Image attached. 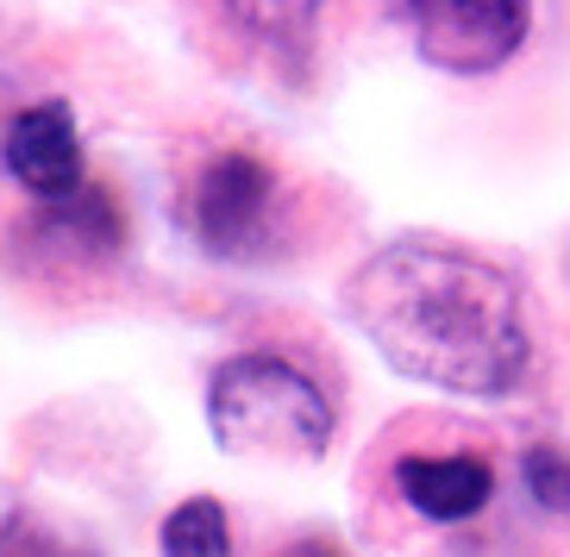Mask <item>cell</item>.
<instances>
[{
  "label": "cell",
  "mask_w": 570,
  "mask_h": 557,
  "mask_svg": "<svg viewBox=\"0 0 570 557\" xmlns=\"http://www.w3.org/2000/svg\"><path fill=\"white\" fill-rule=\"evenodd\" d=\"M283 557H338L333 545H320V539H302V545H288Z\"/></svg>",
  "instance_id": "cell-12"
},
{
  "label": "cell",
  "mask_w": 570,
  "mask_h": 557,
  "mask_svg": "<svg viewBox=\"0 0 570 557\" xmlns=\"http://www.w3.org/2000/svg\"><path fill=\"white\" fill-rule=\"evenodd\" d=\"M207 426L238 457H320L333 439V401L288 357L245 351L207 382Z\"/></svg>",
  "instance_id": "cell-2"
},
{
  "label": "cell",
  "mask_w": 570,
  "mask_h": 557,
  "mask_svg": "<svg viewBox=\"0 0 570 557\" xmlns=\"http://www.w3.org/2000/svg\"><path fill=\"white\" fill-rule=\"evenodd\" d=\"M345 314L402 376L445 395L502 401L533 357L520 282L439 238H395L364 257L345 282Z\"/></svg>",
  "instance_id": "cell-1"
},
{
  "label": "cell",
  "mask_w": 570,
  "mask_h": 557,
  "mask_svg": "<svg viewBox=\"0 0 570 557\" xmlns=\"http://www.w3.org/2000/svg\"><path fill=\"white\" fill-rule=\"evenodd\" d=\"M202 7L257 44H302L320 13V0H202Z\"/></svg>",
  "instance_id": "cell-8"
},
{
  "label": "cell",
  "mask_w": 570,
  "mask_h": 557,
  "mask_svg": "<svg viewBox=\"0 0 570 557\" xmlns=\"http://www.w3.org/2000/svg\"><path fill=\"white\" fill-rule=\"evenodd\" d=\"M276 169L252 151H219L207 157L202 182H195V201H188V220L214 257H233V263H252L264 257L269 232H276Z\"/></svg>",
  "instance_id": "cell-3"
},
{
  "label": "cell",
  "mask_w": 570,
  "mask_h": 557,
  "mask_svg": "<svg viewBox=\"0 0 570 557\" xmlns=\"http://www.w3.org/2000/svg\"><path fill=\"white\" fill-rule=\"evenodd\" d=\"M407 32L426 63L452 76H489L527 44L533 7L527 0H407Z\"/></svg>",
  "instance_id": "cell-4"
},
{
  "label": "cell",
  "mask_w": 570,
  "mask_h": 557,
  "mask_svg": "<svg viewBox=\"0 0 570 557\" xmlns=\"http://www.w3.org/2000/svg\"><path fill=\"white\" fill-rule=\"evenodd\" d=\"M45 238L76 245V251H114V245H126V220H119V207L101 188H82V195L45 207Z\"/></svg>",
  "instance_id": "cell-7"
},
{
  "label": "cell",
  "mask_w": 570,
  "mask_h": 557,
  "mask_svg": "<svg viewBox=\"0 0 570 557\" xmlns=\"http://www.w3.org/2000/svg\"><path fill=\"white\" fill-rule=\"evenodd\" d=\"M520 476H527V489H533L539 507L570 514V451H558V445H533L527 464H520Z\"/></svg>",
  "instance_id": "cell-10"
},
{
  "label": "cell",
  "mask_w": 570,
  "mask_h": 557,
  "mask_svg": "<svg viewBox=\"0 0 570 557\" xmlns=\"http://www.w3.org/2000/svg\"><path fill=\"white\" fill-rule=\"evenodd\" d=\"M395 489L414 514L426 520H470L483 514L489 495H495V470L483 457H402L395 464Z\"/></svg>",
  "instance_id": "cell-6"
},
{
  "label": "cell",
  "mask_w": 570,
  "mask_h": 557,
  "mask_svg": "<svg viewBox=\"0 0 570 557\" xmlns=\"http://www.w3.org/2000/svg\"><path fill=\"white\" fill-rule=\"evenodd\" d=\"M157 551L164 557H233V520H226V507L214 495L183 501L164 520V533H157Z\"/></svg>",
  "instance_id": "cell-9"
},
{
  "label": "cell",
  "mask_w": 570,
  "mask_h": 557,
  "mask_svg": "<svg viewBox=\"0 0 570 557\" xmlns=\"http://www.w3.org/2000/svg\"><path fill=\"white\" fill-rule=\"evenodd\" d=\"M0 557H95L88 545H69V539H57V533H45L38 520H7L0 526Z\"/></svg>",
  "instance_id": "cell-11"
},
{
  "label": "cell",
  "mask_w": 570,
  "mask_h": 557,
  "mask_svg": "<svg viewBox=\"0 0 570 557\" xmlns=\"http://www.w3.org/2000/svg\"><path fill=\"white\" fill-rule=\"evenodd\" d=\"M7 169L19 176L26 195H38L45 207L82 195V138H76V113L63 101L26 107L7 126Z\"/></svg>",
  "instance_id": "cell-5"
}]
</instances>
